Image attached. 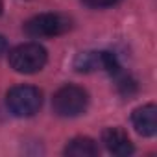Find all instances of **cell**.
Masks as SVG:
<instances>
[{
    "label": "cell",
    "instance_id": "8fae6325",
    "mask_svg": "<svg viewBox=\"0 0 157 157\" xmlns=\"http://www.w3.org/2000/svg\"><path fill=\"white\" fill-rule=\"evenodd\" d=\"M0 13H2V0H0Z\"/></svg>",
    "mask_w": 157,
    "mask_h": 157
},
{
    "label": "cell",
    "instance_id": "5b68a950",
    "mask_svg": "<svg viewBox=\"0 0 157 157\" xmlns=\"http://www.w3.org/2000/svg\"><path fill=\"white\" fill-rule=\"evenodd\" d=\"M74 68H76V72L105 70L111 76H115L122 70L117 56L111 52H82L74 59Z\"/></svg>",
    "mask_w": 157,
    "mask_h": 157
},
{
    "label": "cell",
    "instance_id": "8992f818",
    "mask_svg": "<svg viewBox=\"0 0 157 157\" xmlns=\"http://www.w3.org/2000/svg\"><path fill=\"white\" fill-rule=\"evenodd\" d=\"M102 142L107 148L109 153L118 155V157H128L135 151L133 142L129 140L128 133L120 128H107L102 131Z\"/></svg>",
    "mask_w": 157,
    "mask_h": 157
},
{
    "label": "cell",
    "instance_id": "30bf717a",
    "mask_svg": "<svg viewBox=\"0 0 157 157\" xmlns=\"http://www.w3.org/2000/svg\"><path fill=\"white\" fill-rule=\"evenodd\" d=\"M6 50H8V43H6V39L2 35H0V56H2Z\"/></svg>",
    "mask_w": 157,
    "mask_h": 157
},
{
    "label": "cell",
    "instance_id": "ba28073f",
    "mask_svg": "<svg viewBox=\"0 0 157 157\" xmlns=\"http://www.w3.org/2000/svg\"><path fill=\"white\" fill-rule=\"evenodd\" d=\"M100 153L98 144L89 137H74L65 146V155L68 157H94Z\"/></svg>",
    "mask_w": 157,
    "mask_h": 157
},
{
    "label": "cell",
    "instance_id": "52a82bcc",
    "mask_svg": "<svg viewBox=\"0 0 157 157\" xmlns=\"http://www.w3.org/2000/svg\"><path fill=\"white\" fill-rule=\"evenodd\" d=\"M131 124L139 135L153 137L157 133V107L153 104L137 107L131 115Z\"/></svg>",
    "mask_w": 157,
    "mask_h": 157
},
{
    "label": "cell",
    "instance_id": "6da1fadb",
    "mask_svg": "<svg viewBox=\"0 0 157 157\" xmlns=\"http://www.w3.org/2000/svg\"><path fill=\"white\" fill-rule=\"evenodd\" d=\"M46 59H48V54L39 43L19 44L8 56V61H10L11 68L19 74H35V72H39L46 65Z\"/></svg>",
    "mask_w": 157,
    "mask_h": 157
},
{
    "label": "cell",
    "instance_id": "7a4b0ae2",
    "mask_svg": "<svg viewBox=\"0 0 157 157\" xmlns=\"http://www.w3.org/2000/svg\"><path fill=\"white\" fill-rule=\"evenodd\" d=\"M6 104L10 113H13L19 118H28L39 113L43 105V94L37 87L32 85H17L8 91Z\"/></svg>",
    "mask_w": 157,
    "mask_h": 157
},
{
    "label": "cell",
    "instance_id": "9c48e42d",
    "mask_svg": "<svg viewBox=\"0 0 157 157\" xmlns=\"http://www.w3.org/2000/svg\"><path fill=\"white\" fill-rule=\"evenodd\" d=\"M82 2L89 8H96V10H102V8H111L115 4H118L120 0H82Z\"/></svg>",
    "mask_w": 157,
    "mask_h": 157
},
{
    "label": "cell",
    "instance_id": "277c9868",
    "mask_svg": "<svg viewBox=\"0 0 157 157\" xmlns=\"http://www.w3.org/2000/svg\"><path fill=\"white\" fill-rule=\"evenodd\" d=\"M70 28H72V21L61 13H41V15L32 17L24 24V32L33 39L57 37V35L67 33Z\"/></svg>",
    "mask_w": 157,
    "mask_h": 157
},
{
    "label": "cell",
    "instance_id": "3957f363",
    "mask_svg": "<svg viewBox=\"0 0 157 157\" xmlns=\"http://www.w3.org/2000/svg\"><path fill=\"white\" fill-rule=\"evenodd\" d=\"M87 105H89V94L85 89L78 85H65L52 98L54 113L63 118H72L85 113Z\"/></svg>",
    "mask_w": 157,
    "mask_h": 157
}]
</instances>
